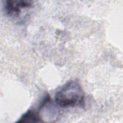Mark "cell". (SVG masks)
Listing matches in <instances>:
<instances>
[{
    "mask_svg": "<svg viewBox=\"0 0 123 123\" xmlns=\"http://www.w3.org/2000/svg\"><path fill=\"white\" fill-rule=\"evenodd\" d=\"M54 100L57 105L62 108H84L85 93L78 81L71 80L56 90Z\"/></svg>",
    "mask_w": 123,
    "mask_h": 123,
    "instance_id": "obj_1",
    "label": "cell"
},
{
    "mask_svg": "<svg viewBox=\"0 0 123 123\" xmlns=\"http://www.w3.org/2000/svg\"><path fill=\"white\" fill-rule=\"evenodd\" d=\"M33 5L29 0H7L4 1L3 6L5 12L10 16L18 17L23 10L29 8Z\"/></svg>",
    "mask_w": 123,
    "mask_h": 123,
    "instance_id": "obj_2",
    "label": "cell"
},
{
    "mask_svg": "<svg viewBox=\"0 0 123 123\" xmlns=\"http://www.w3.org/2000/svg\"><path fill=\"white\" fill-rule=\"evenodd\" d=\"M42 122L38 113L31 110H28L17 121L18 123H39Z\"/></svg>",
    "mask_w": 123,
    "mask_h": 123,
    "instance_id": "obj_3",
    "label": "cell"
}]
</instances>
